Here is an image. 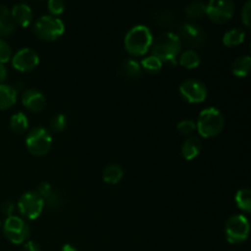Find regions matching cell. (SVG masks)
Returning <instances> with one entry per match:
<instances>
[{
	"label": "cell",
	"mask_w": 251,
	"mask_h": 251,
	"mask_svg": "<svg viewBox=\"0 0 251 251\" xmlns=\"http://www.w3.org/2000/svg\"><path fill=\"white\" fill-rule=\"evenodd\" d=\"M153 42L151 31L147 26L137 25L132 27L125 36V48L132 55H144Z\"/></svg>",
	"instance_id": "7a4b0ae2"
},
{
	"label": "cell",
	"mask_w": 251,
	"mask_h": 251,
	"mask_svg": "<svg viewBox=\"0 0 251 251\" xmlns=\"http://www.w3.org/2000/svg\"><path fill=\"white\" fill-rule=\"evenodd\" d=\"M235 5L229 0H211L206 4V14L216 24H225L232 19Z\"/></svg>",
	"instance_id": "9c48e42d"
},
{
	"label": "cell",
	"mask_w": 251,
	"mask_h": 251,
	"mask_svg": "<svg viewBox=\"0 0 251 251\" xmlns=\"http://www.w3.org/2000/svg\"><path fill=\"white\" fill-rule=\"evenodd\" d=\"M181 96L190 103H200L206 100L207 96V88L202 82L194 78H188L183 81L179 87Z\"/></svg>",
	"instance_id": "30bf717a"
},
{
	"label": "cell",
	"mask_w": 251,
	"mask_h": 251,
	"mask_svg": "<svg viewBox=\"0 0 251 251\" xmlns=\"http://www.w3.org/2000/svg\"><path fill=\"white\" fill-rule=\"evenodd\" d=\"M50 134L44 127L38 126L32 129L26 137V145L28 151L34 156H44L51 147Z\"/></svg>",
	"instance_id": "5b68a950"
},
{
	"label": "cell",
	"mask_w": 251,
	"mask_h": 251,
	"mask_svg": "<svg viewBox=\"0 0 251 251\" xmlns=\"http://www.w3.org/2000/svg\"><path fill=\"white\" fill-rule=\"evenodd\" d=\"M17 207L25 217L36 220L43 211L44 201L37 191H27L20 198Z\"/></svg>",
	"instance_id": "ba28073f"
},
{
	"label": "cell",
	"mask_w": 251,
	"mask_h": 251,
	"mask_svg": "<svg viewBox=\"0 0 251 251\" xmlns=\"http://www.w3.org/2000/svg\"><path fill=\"white\" fill-rule=\"evenodd\" d=\"M11 16L15 24H17L21 27H27L31 24L33 14H32L31 7L22 2V4H16L12 7Z\"/></svg>",
	"instance_id": "5bb4252c"
},
{
	"label": "cell",
	"mask_w": 251,
	"mask_h": 251,
	"mask_svg": "<svg viewBox=\"0 0 251 251\" xmlns=\"http://www.w3.org/2000/svg\"><path fill=\"white\" fill-rule=\"evenodd\" d=\"M14 211H15V205L12 202H10V201H7V202H5L4 205H2V212H4L7 217L14 216Z\"/></svg>",
	"instance_id": "d6a6232c"
},
{
	"label": "cell",
	"mask_w": 251,
	"mask_h": 251,
	"mask_svg": "<svg viewBox=\"0 0 251 251\" xmlns=\"http://www.w3.org/2000/svg\"><path fill=\"white\" fill-rule=\"evenodd\" d=\"M17 92L9 85H0V109H7L16 103Z\"/></svg>",
	"instance_id": "d6986e66"
},
{
	"label": "cell",
	"mask_w": 251,
	"mask_h": 251,
	"mask_svg": "<svg viewBox=\"0 0 251 251\" xmlns=\"http://www.w3.org/2000/svg\"><path fill=\"white\" fill-rule=\"evenodd\" d=\"M48 9L53 15H59L64 11L65 9V4L61 0H49L48 1Z\"/></svg>",
	"instance_id": "4dcf8cb0"
},
{
	"label": "cell",
	"mask_w": 251,
	"mask_h": 251,
	"mask_svg": "<svg viewBox=\"0 0 251 251\" xmlns=\"http://www.w3.org/2000/svg\"><path fill=\"white\" fill-rule=\"evenodd\" d=\"M10 58H11V48L6 42L0 39V64L6 63Z\"/></svg>",
	"instance_id": "f546056e"
},
{
	"label": "cell",
	"mask_w": 251,
	"mask_h": 251,
	"mask_svg": "<svg viewBox=\"0 0 251 251\" xmlns=\"http://www.w3.org/2000/svg\"><path fill=\"white\" fill-rule=\"evenodd\" d=\"M251 58L249 55L238 56L232 63V73L238 77H244L250 71Z\"/></svg>",
	"instance_id": "44dd1931"
},
{
	"label": "cell",
	"mask_w": 251,
	"mask_h": 251,
	"mask_svg": "<svg viewBox=\"0 0 251 251\" xmlns=\"http://www.w3.org/2000/svg\"><path fill=\"white\" fill-rule=\"evenodd\" d=\"M235 202H237L238 207L240 210L245 211V212H250L251 211V191L250 189L244 188L238 190L237 195H235Z\"/></svg>",
	"instance_id": "d4e9b609"
},
{
	"label": "cell",
	"mask_w": 251,
	"mask_h": 251,
	"mask_svg": "<svg viewBox=\"0 0 251 251\" xmlns=\"http://www.w3.org/2000/svg\"><path fill=\"white\" fill-rule=\"evenodd\" d=\"M179 63L180 65H183L186 69H194L198 68L201 63L200 55L198 54V51H195L194 49H188V50L183 51V54L179 58Z\"/></svg>",
	"instance_id": "7402d4cb"
},
{
	"label": "cell",
	"mask_w": 251,
	"mask_h": 251,
	"mask_svg": "<svg viewBox=\"0 0 251 251\" xmlns=\"http://www.w3.org/2000/svg\"><path fill=\"white\" fill-rule=\"evenodd\" d=\"M22 103L26 108L32 112H42L46 107V97L39 91L29 88L26 90L22 95Z\"/></svg>",
	"instance_id": "4fadbf2b"
},
{
	"label": "cell",
	"mask_w": 251,
	"mask_h": 251,
	"mask_svg": "<svg viewBox=\"0 0 251 251\" xmlns=\"http://www.w3.org/2000/svg\"><path fill=\"white\" fill-rule=\"evenodd\" d=\"M225 230L228 242L232 244H239V243L244 242L249 235V221L245 216L234 215L228 218V221L226 222Z\"/></svg>",
	"instance_id": "8992f818"
},
{
	"label": "cell",
	"mask_w": 251,
	"mask_h": 251,
	"mask_svg": "<svg viewBox=\"0 0 251 251\" xmlns=\"http://www.w3.org/2000/svg\"><path fill=\"white\" fill-rule=\"evenodd\" d=\"M50 127L55 132L63 131L66 127V117L64 114H55L50 119Z\"/></svg>",
	"instance_id": "83f0119b"
},
{
	"label": "cell",
	"mask_w": 251,
	"mask_h": 251,
	"mask_svg": "<svg viewBox=\"0 0 251 251\" xmlns=\"http://www.w3.org/2000/svg\"><path fill=\"white\" fill-rule=\"evenodd\" d=\"M10 126H11L12 131L16 134H24L28 127V120L24 113L19 112L14 114L10 119Z\"/></svg>",
	"instance_id": "cb8c5ba5"
},
{
	"label": "cell",
	"mask_w": 251,
	"mask_h": 251,
	"mask_svg": "<svg viewBox=\"0 0 251 251\" xmlns=\"http://www.w3.org/2000/svg\"><path fill=\"white\" fill-rule=\"evenodd\" d=\"M123 176H124V171H123L122 166L117 163L109 164L103 171V180L108 184H117L122 180Z\"/></svg>",
	"instance_id": "ffe728a7"
},
{
	"label": "cell",
	"mask_w": 251,
	"mask_h": 251,
	"mask_svg": "<svg viewBox=\"0 0 251 251\" xmlns=\"http://www.w3.org/2000/svg\"><path fill=\"white\" fill-rule=\"evenodd\" d=\"M242 19H243V22H244L245 26L250 27V25H251V1L250 0H248V1L245 2L244 7H243Z\"/></svg>",
	"instance_id": "1f68e13d"
},
{
	"label": "cell",
	"mask_w": 251,
	"mask_h": 251,
	"mask_svg": "<svg viewBox=\"0 0 251 251\" xmlns=\"http://www.w3.org/2000/svg\"><path fill=\"white\" fill-rule=\"evenodd\" d=\"M245 33L239 28H232L228 32H226L225 37H223V43L227 47H235L239 46L244 42Z\"/></svg>",
	"instance_id": "603a6c76"
},
{
	"label": "cell",
	"mask_w": 251,
	"mask_h": 251,
	"mask_svg": "<svg viewBox=\"0 0 251 251\" xmlns=\"http://www.w3.org/2000/svg\"><path fill=\"white\" fill-rule=\"evenodd\" d=\"M185 12L191 19H200L206 14V4L202 1H193L186 5Z\"/></svg>",
	"instance_id": "484cf974"
},
{
	"label": "cell",
	"mask_w": 251,
	"mask_h": 251,
	"mask_svg": "<svg viewBox=\"0 0 251 251\" xmlns=\"http://www.w3.org/2000/svg\"><path fill=\"white\" fill-rule=\"evenodd\" d=\"M61 251H77V250H76L74 247H71L70 244H65L63 247V249H61Z\"/></svg>",
	"instance_id": "d590c367"
},
{
	"label": "cell",
	"mask_w": 251,
	"mask_h": 251,
	"mask_svg": "<svg viewBox=\"0 0 251 251\" xmlns=\"http://www.w3.org/2000/svg\"><path fill=\"white\" fill-rule=\"evenodd\" d=\"M180 41L185 42L188 46L194 47H201L206 41V34L205 31L201 26L199 25L193 24V22H185L181 25L180 27Z\"/></svg>",
	"instance_id": "8fae6325"
},
{
	"label": "cell",
	"mask_w": 251,
	"mask_h": 251,
	"mask_svg": "<svg viewBox=\"0 0 251 251\" xmlns=\"http://www.w3.org/2000/svg\"><path fill=\"white\" fill-rule=\"evenodd\" d=\"M141 65L145 70L150 71V73H158L162 68V61L154 55L147 56L141 61Z\"/></svg>",
	"instance_id": "4316f807"
},
{
	"label": "cell",
	"mask_w": 251,
	"mask_h": 251,
	"mask_svg": "<svg viewBox=\"0 0 251 251\" xmlns=\"http://www.w3.org/2000/svg\"><path fill=\"white\" fill-rule=\"evenodd\" d=\"M6 77H7L6 68L4 66V64H0V85L6 80Z\"/></svg>",
	"instance_id": "e575fe53"
},
{
	"label": "cell",
	"mask_w": 251,
	"mask_h": 251,
	"mask_svg": "<svg viewBox=\"0 0 251 251\" xmlns=\"http://www.w3.org/2000/svg\"><path fill=\"white\" fill-rule=\"evenodd\" d=\"M37 193L39 194V196L43 199V201L49 207L55 208L58 206H60V196L54 190L53 186L49 183H47V181H43V183L39 184V188Z\"/></svg>",
	"instance_id": "9a60e30c"
},
{
	"label": "cell",
	"mask_w": 251,
	"mask_h": 251,
	"mask_svg": "<svg viewBox=\"0 0 251 251\" xmlns=\"http://www.w3.org/2000/svg\"><path fill=\"white\" fill-rule=\"evenodd\" d=\"M39 55L31 48H22L12 56V65L19 71H31L38 65Z\"/></svg>",
	"instance_id": "7c38bea8"
},
{
	"label": "cell",
	"mask_w": 251,
	"mask_h": 251,
	"mask_svg": "<svg viewBox=\"0 0 251 251\" xmlns=\"http://www.w3.org/2000/svg\"><path fill=\"white\" fill-rule=\"evenodd\" d=\"M225 127V117L217 108H206L199 114L196 129L202 137L217 136Z\"/></svg>",
	"instance_id": "3957f363"
},
{
	"label": "cell",
	"mask_w": 251,
	"mask_h": 251,
	"mask_svg": "<svg viewBox=\"0 0 251 251\" xmlns=\"http://www.w3.org/2000/svg\"><path fill=\"white\" fill-rule=\"evenodd\" d=\"M65 31L63 21L53 15H44L39 17L34 25V33L43 41H55Z\"/></svg>",
	"instance_id": "277c9868"
},
{
	"label": "cell",
	"mask_w": 251,
	"mask_h": 251,
	"mask_svg": "<svg viewBox=\"0 0 251 251\" xmlns=\"http://www.w3.org/2000/svg\"><path fill=\"white\" fill-rule=\"evenodd\" d=\"M4 234L14 244H22L29 237V227L22 218L11 216L4 223Z\"/></svg>",
	"instance_id": "52a82bcc"
},
{
	"label": "cell",
	"mask_w": 251,
	"mask_h": 251,
	"mask_svg": "<svg viewBox=\"0 0 251 251\" xmlns=\"http://www.w3.org/2000/svg\"><path fill=\"white\" fill-rule=\"evenodd\" d=\"M152 51L156 58L163 63H173L176 64V58L181 49V41L179 36L173 32H164L159 34L153 42H152Z\"/></svg>",
	"instance_id": "6da1fadb"
},
{
	"label": "cell",
	"mask_w": 251,
	"mask_h": 251,
	"mask_svg": "<svg viewBox=\"0 0 251 251\" xmlns=\"http://www.w3.org/2000/svg\"><path fill=\"white\" fill-rule=\"evenodd\" d=\"M22 251H41L37 243L34 242H26L22 248Z\"/></svg>",
	"instance_id": "836d02e7"
},
{
	"label": "cell",
	"mask_w": 251,
	"mask_h": 251,
	"mask_svg": "<svg viewBox=\"0 0 251 251\" xmlns=\"http://www.w3.org/2000/svg\"><path fill=\"white\" fill-rule=\"evenodd\" d=\"M176 129H178V131L181 135H190L196 130V124L193 120H181L178 124V126H176Z\"/></svg>",
	"instance_id": "f1b7e54d"
},
{
	"label": "cell",
	"mask_w": 251,
	"mask_h": 251,
	"mask_svg": "<svg viewBox=\"0 0 251 251\" xmlns=\"http://www.w3.org/2000/svg\"><path fill=\"white\" fill-rule=\"evenodd\" d=\"M201 150H202V142H201L200 137L190 136L184 141L183 146H181V153H183L184 158L190 161L199 156Z\"/></svg>",
	"instance_id": "2e32d148"
},
{
	"label": "cell",
	"mask_w": 251,
	"mask_h": 251,
	"mask_svg": "<svg viewBox=\"0 0 251 251\" xmlns=\"http://www.w3.org/2000/svg\"><path fill=\"white\" fill-rule=\"evenodd\" d=\"M15 28V22L12 20L11 11L5 5L0 4V37L7 36Z\"/></svg>",
	"instance_id": "ac0fdd59"
},
{
	"label": "cell",
	"mask_w": 251,
	"mask_h": 251,
	"mask_svg": "<svg viewBox=\"0 0 251 251\" xmlns=\"http://www.w3.org/2000/svg\"><path fill=\"white\" fill-rule=\"evenodd\" d=\"M119 74L120 76L127 78V80H136V78L141 77L142 70L136 60L127 59V60L123 61L122 65L119 66Z\"/></svg>",
	"instance_id": "e0dca14e"
}]
</instances>
